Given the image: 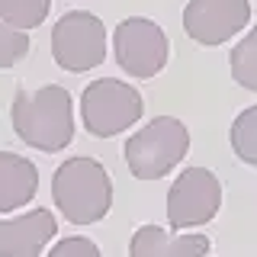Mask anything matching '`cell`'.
Listing matches in <instances>:
<instances>
[{
    "mask_svg": "<svg viewBox=\"0 0 257 257\" xmlns=\"http://www.w3.org/2000/svg\"><path fill=\"white\" fill-rule=\"evenodd\" d=\"M13 128L29 148L55 155L74 139V100L58 84H45L39 90H16L10 106Z\"/></svg>",
    "mask_w": 257,
    "mask_h": 257,
    "instance_id": "cell-1",
    "label": "cell"
},
{
    "mask_svg": "<svg viewBox=\"0 0 257 257\" xmlns=\"http://www.w3.org/2000/svg\"><path fill=\"white\" fill-rule=\"evenodd\" d=\"M52 199L71 225H93L112 206V180L96 158H68L52 177Z\"/></svg>",
    "mask_w": 257,
    "mask_h": 257,
    "instance_id": "cell-2",
    "label": "cell"
},
{
    "mask_svg": "<svg viewBox=\"0 0 257 257\" xmlns=\"http://www.w3.org/2000/svg\"><path fill=\"white\" fill-rule=\"evenodd\" d=\"M190 128L177 116H155L125 139V164L139 180H161L187 158Z\"/></svg>",
    "mask_w": 257,
    "mask_h": 257,
    "instance_id": "cell-3",
    "label": "cell"
},
{
    "mask_svg": "<svg viewBox=\"0 0 257 257\" xmlns=\"http://www.w3.org/2000/svg\"><path fill=\"white\" fill-rule=\"evenodd\" d=\"M145 112V100L132 84L116 77H100L84 87L80 93V119L93 139H112V135L132 128Z\"/></svg>",
    "mask_w": 257,
    "mask_h": 257,
    "instance_id": "cell-4",
    "label": "cell"
},
{
    "mask_svg": "<svg viewBox=\"0 0 257 257\" xmlns=\"http://www.w3.org/2000/svg\"><path fill=\"white\" fill-rule=\"evenodd\" d=\"M52 58L61 71L84 74L106 58V26L87 10H71L52 26Z\"/></svg>",
    "mask_w": 257,
    "mask_h": 257,
    "instance_id": "cell-5",
    "label": "cell"
},
{
    "mask_svg": "<svg viewBox=\"0 0 257 257\" xmlns=\"http://www.w3.org/2000/svg\"><path fill=\"white\" fill-rule=\"evenodd\" d=\"M112 55L128 77H158L171 58V42L164 29L148 16H128L112 32Z\"/></svg>",
    "mask_w": 257,
    "mask_h": 257,
    "instance_id": "cell-6",
    "label": "cell"
},
{
    "mask_svg": "<svg viewBox=\"0 0 257 257\" xmlns=\"http://www.w3.org/2000/svg\"><path fill=\"white\" fill-rule=\"evenodd\" d=\"M222 209V180L209 167H187L167 193V222L174 231L199 228Z\"/></svg>",
    "mask_w": 257,
    "mask_h": 257,
    "instance_id": "cell-7",
    "label": "cell"
},
{
    "mask_svg": "<svg viewBox=\"0 0 257 257\" xmlns=\"http://www.w3.org/2000/svg\"><path fill=\"white\" fill-rule=\"evenodd\" d=\"M251 23L247 0H190L183 7V32L199 45H222Z\"/></svg>",
    "mask_w": 257,
    "mask_h": 257,
    "instance_id": "cell-8",
    "label": "cell"
},
{
    "mask_svg": "<svg viewBox=\"0 0 257 257\" xmlns=\"http://www.w3.org/2000/svg\"><path fill=\"white\" fill-rule=\"evenodd\" d=\"M58 222L48 209H32L26 215L0 222V257H39L55 238Z\"/></svg>",
    "mask_w": 257,
    "mask_h": 257,
    "instance_id": "cell-9",
    "label": "cell"
},
{
    "mask_svg": "<svg viewBox=\"0 0 257 257\" xmlns=\"http://www.w3.org/2000/svg\"><path fill=\"white\" fill-rule=\"evenodd\" d=\"M206 235H174L161 225H142L128 241V257H206Z\"/></svg>",
    "mask_w": 257,
    "mask_h": 257,
    "instance_id": "cell-10",
    "label": "cell"
},
{
    "mask_svg": "<svg viewBox=\"0 0 257 257\" xmlns=\"http://www.w3.org/2000/svg\"><path fill=\"white\" fill-rule=\"evenodd\" d=\"M39 190V171L29 158L0 151V212L29 206Z\"/></svg>",
    "mask_w": 257,
    "mask_h": 257,
    "instance_id": "cell-11",
    "label": "cell"
},
{
    "mask_svg": "<svg viewBox=\"0 0 257 257\" xmlns=\"http://www.w3.org/2000/svg\"><path fill=\"white\" fill-rule=\"evenodd\" d=\"M228 68L238 87L257 90V26L228 52Z\"/></svg>",
    "mask_w": 257,
    "mask_h": 257,
    "instance_id": "cell-12",
    "label": "cell"
},
{
    "mask_svg": "<svg viewBox=\"0 0 257 257\" xmlns=\"http://www.w3.org/2000/svg\"><path fill=\"white\" fill-rule=\"evenodd\" d=\"M228 139H231V151L238 155V161L257 167V103L247 106V109H241L235 116Z\"/></svg>",
    "mask_w": 257,
    "mask_h": 257,
    "instance_id": "cell-13",
    "label": "cell"
},
{
    "mask_svg": "<svg viewBox=\"0 0 257 257\" xmlns=\"http://www.w3.org/2000/svg\"><path fill=\"white\" fill-rule=\"evenodd\" d=\"M52 10V0H0V20L13 29H36Z\"/></svg>",
    "mask_w": 257,
    "mask_h": 257,
    "instance_id": "cell-14",
    "label": "cell"
},
{
    "mask_svg": "<svg viewBox=\"0 0 257 257\" xmlns=\"http://www.w3.org/2000/svg\"><path fill=\"white\" fill-rule=\"evenodd\" d=\"M29 55V36L23 29H13L0 20V71L13 68L16 61H23Z\"/></svg>",
    "mask_w": 257,
    "mask_h": 257,
    "instance_id": "cell-15",
    "label": "cell"
},
{
    "mask_svg": "<svg viewBox=\"0 0 257 257\" xmlns=\"http://www.w3.org/2000/svg\"><path fill=\"white\" fill-rule=\"evenodd\" d=\"M48 257H103V254H100V247H96L90 238L71 235V238H61L58 244L48 251Z\"/></svg>",
    "mask_w": 257,
    "mask_h": 257,
    "instance_id": "cell-16",
    "label": "cell"
}]
</instances>
